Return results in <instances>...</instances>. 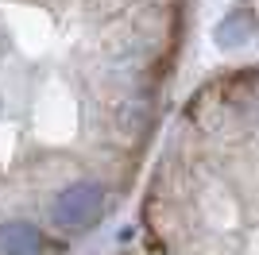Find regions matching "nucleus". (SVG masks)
Masks as SVG:
<instances>
[{"label": "nucleus", "mask_w": 259, "mask_h": 255, "mask_svg": "<svg viewBox=\"0 0 259 255\" xmlns=\"http://www.w3.org/2000/svg\"><path fill=\"white\" fill-rule=\"evenodd\" d=\"M105 217V190L97 182H74L54 201V224L70 232H89Z\"/></svg>", "instance_id": "1"}, {"label": "nucleus", "mask_w": 259, "mask_h": 255, "mask_svg": "<svg viewBox=\"0 0 259 255\" xmlns=\"http://www.w3.org/2000/svg\"><path fill=\"white\" fill-rule=\"evenodd\" d=\"M43 236L31 224H4L0 228V251H39Z\"/></svg>", "instance_id": "2"}]
</instances>
